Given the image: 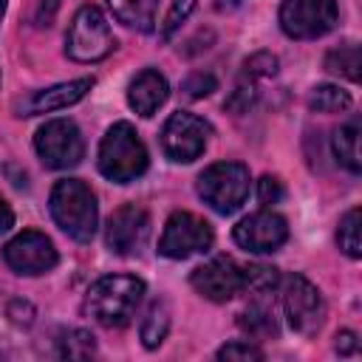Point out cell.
Returning <instances> with one entry per match:
<instances>
[{
  "label": "cell",
  "instance_id": "cell-1",
  "mask_svg": "<svg viewBox=\"0 0 362 362\" xmlns=\"http://www.w3.org/2000/svg\"><path fill=\"white\" fill-rule=\"evenodd\" d=\"M144 280L133 274H105L99 277L88 294H85V314L96 320L105 328H124L141 297H144Z\"/></svg>",
  "mask_w": 362,
  "mask_h": 362
},
{
  "label": "cell",
  "instance_id": "cell-2",
  "mask_svg": "<svg viewBox=\"0 0 362 362\" xmlns=\"http://www.w3.org/2000/svg\"><path fill=\"white\" fill-rule=\"evenodd\" d=\"M48 209L54 223L76 243H88L93 238L99 223V206H96V195L85 181L79 178L57 181L48 198Z\"/></svg>",
  "mask_w": 362,
  "mask_h": 362
},
{
  "label": "cell",
  "instance_id": "cell-3",
  "mask_svg": "<svg viewBox=\"0 0 362 362\" xmlns=\"http://www.w3.org/2000/svg\"><path fill=\"white\" fill-rule=\"evenodd\" d=\"M96 164H99V173L113 184H130L139 175H144L150 164L147 147L130 122H116L113 127H107L99 144Z\"/></svg>",
  "mask_w": 362,
  "mask_h": 362
},
{
  "label": "cell",
  "instance_id": "cell-4",
  "mask_svg": "<svg viewBox=\"0 0 362 362\" xmlns=\"http://www.w3.org/2000/svg\"><path fill=\"white\" fill-rule=\"evenodd\" d=\"M249 187L252 175L249 167L240 161H218L198 175V195L218 215H232L235 209H240L249 198Z\"/></svg>",
  "mask_w": 362,
  "mask_h": 362
},
{
  "label": "cell",
  "instance_id": "cell-5",
  "mask_svg": "<svg viewBox=\"0 0 362 362\" xmlns=\"http://www.w3.org/2000/svg\"><path fill=\"white\" fill-rule=\"evenodd\" d=\"M116 48V37L96 6H82L65 34V54L74 62H99Z\"/></svg>",
  "mask_w": 362,
  "mask_h": 362
},
{
  "label": "cell",
  "instance_id": "cell-6",
  "mask_svg": "<svg viewBox=\"0 0 362 362\" xmlns=\"http://www.w3.org/2000/svg\"><path fill=\"white\" fill-rule=\"evenodd\" d=\"M277 288L283 297V311H286L288 325L303 337H314L325 322V300L320 288L303 274L280 277Z\"/></svg>",
  "mask_w": 362,
  "mask_h": 362
},
{
  "label": "cell",
  "instance_id": "cell-7",
  "mask_svg": "<svg viewBox=\"0 0 362 362\" xmlns=\"http://www.w3.org/2000/svg\"><path fill=\"white\" fill-rule=\"evenodd\" d=\"M212 240H215V232L204 218H198L195 212L178 209L164 223V232L158 238V255L170 260H187L192 255L209 252Z\"/></svg>",
  "mask_w": 362,
  "mask_h": 362
},
{
  "label": "cell",
  "instance_id": "cell-8",
  "mask_svg": "<svg viewBox=\"0 0 362 362\" xmlns=\"http://www.w3.org/2000/svg\"><path fill=\"white\" fill-rule=\"evenodd\" d=\"M34 150L40 161L51 170L76 167L85 156V139L71 119H51L34 136Z\"/></svg>",
  "mask_w": 362,
  "mask_h": 362
},
{
  "label": "cell",
  "instance_id": "cell-9",
  "mask_svg": "<svg viewBox=\"0 0 362 362\" xmlns=\"http://www.w3.org/2000/svg\"><path fill=\"white\" fill-rule=\"evenodd\" d=\"M277 20L291 40H317L337 25L339 8L337 0H283Z\"/></svg>",
  "mask_w": 362,
  "mask_h": 362
},
{
  "label": "cell",
  "instance_id": "cell-10",
  "mask_svg": "<svg viewBox=\"0 0 362 362\" xmlns=\"http://www.w3.org/2000/svg\"><path fill=\"white\" fill-rule=\"evenodd\" d=\"M209 133H212V127L201 116H195L189 110H175L161 127V150L170 161L189 164L206 150Z\"/></svg>",
  "mask_w": 362,
  "mask_h": 362
},
{
  "label": "cell",
  "instance_id": "cell-11",
  "mask_svg": "<svg viewBox=\"0 0 362 362\" xmlns=\"http://www.w3.org/2000/svg\"><path fill=\"white\" fill-rule=\"evenodd\" d=\"M3 260L8 263V269H14L17 274L25 277H37L45 274L57 266L59 255L51 243L48 235L37 232V229H25L20 235H14L6 246H3Z\"/></svg>",
  "mask_w": 362,
  "mask_h": 362
},
{
  "label": "cell",
  "instance_id": "cell-12",
  "mask_svg": "<svg viewBox=\"0 0 362 362\" xmlns=\"http://www.w3.org/2000/svg\"><path fill=\"white\" fill-rule=\"evenodd\" d=\"M150 238V215L144 206L136 204H124L119 209L110 212L107 223H105V246L113 255H139L144 249Z\"/></svg>",
  "mask_w": 362,
  "mask_h": 362
},
{
  "label": "cell",
  "instance_id": "cell-13",
  "mask_svg": "<svg viewBox=\"0 0 362 362\" xmlns=\"http://www.w3.org/2000/svg\"><path fill=\"white\" fill-rule=\"evenodd\" d=\"M189 283L204 300L226 303L243 291V266L229 255H218L198 266L189 274Z\"/></svg>",
  "mask_w": 362,
  "mask_h": 362
},
{
  "label": "cell",
  "instance_id": "cell-14",
  "mask_svg": "<svg viewBox=\"0 0 362 362\" xmlns=\"http://www.w3.org/2000/svg\"><path fill=\"white\" fill-rule=\"evenodd\" d=\"M232 238L240 249L255 252V255H266V252L280 249L288 240V223L283 215H277L272 209H260V212L240 218L232 229Z\"/></svg>",
  "mask_w": 362,
  "mask_h": 362
},
{
  "label": "cell",
  "instance_id": "cell-15",
  "mask_svg": "<svg viewBox=\"0 0 362 362\" xmlns=\"http://www.w3.org/2000/svg\"><path fill=\"white\" fill-rule=\"evenodd\" d=\"M90 88H93V76H82V79H71V82H59V85L34 90L31 96H25L17 105V116H37V113H54V110L71 107Z\"/></svg>",
  "mask_w": 362,
  "mask_h": 362
},
{
  "label": "cell",
  "instance_id": "cell-16",
  "mask_svg": "<svg viewBox=\"0 0 362 362\" xmlns=\"http://www.w3.org/2000/svg\"><path fill=\"white\" fill-rule=\"evenodd\" d=\"M167 96H170V85L164 74H158L156 68L139 71L127 85V105L144 119L156 116V110L167 102Z\"/></svg>",
  "mask_w": 362,
  "mask_h": 362
},
{
  "label": "cell",
  "instance_id": "cell-17",
  "mask_svg": "<svg viewBox=\"0 0 362 362\" xmlns=\"http://www.w3.org/2000/svg\"><path fill=\"white\" fill-rule=\"evenodd\" d=\"M107 8L110 14L133 28V31H141V34H150L156 28V8H158V0H107Z\"/></svg>",
  "mask_w": 362,
  "mask_h": 362
},
{
  "label": "cell",
  "instance_id": "cell-18",
  "mask_svg": "<svg viewBox=\"0 0 362 362\" xmlns=\"http://www.w3.org/2000/svg\"><path fill=\"white\" fill-rule=\"evenodd\" d=\"M331 147L337 161L348 170V173H359L362 170V153H359V119H348L345 124H339L331 136Z\"/></svg>",
  "mask_w": 362,
  "mask_h": 362
},
{
  "label": "cell",
  "instance_id": "cell-19",
  "mask_svg": "<svg viewBox=\"0 0 362 362\" xmlns=\"http://www.w3.org/2000/svg\"><path fill=\"white\" fill-rule=\"evenodd\" d=\"M167 331H170V308H167L164 300H156V303H150V308H147V314L141 317V325H139L144 348H150V351L158 348L164 342Z\"/></svg>",
  "mask_w": 362,
  "mask_h": 362
},
{
  "label": "cell",
  "instance_id": "cell-20",
  "mask_svg": "<svg viewBox=\"0 0 362 362\" xmlns=\"http://www.w3.org/2000/svg\"><path fill=\"white\" fill-rule=\"evenodd\" d=\"M359 65H362V54L356 42H345L325 54V71L348 82H359Z\"/></svg>",
  "mask_w": 362,
  "mask_h": 362
},
{
  "label": "cell",
  "instance_id": "cell-21",
  "mask_svg": "<svg viewBox=\"0 0 362 362\" xmlns=\"http://www.w3.org/2000/svg\"><path fill=\"white\" fill-rule=\"evenodd\" d=\"M238 325L255 337V339H263V337H277V322H274V314L269 305L263 303H252L246 311L238 314Z\"/></svg>",
  "mask_w": 362,
  "mask_h": 362
},
{
  "label": "cell",
  "instance_id": "cell-22",
  "mask_svg": "<svg viewBox=\"0 0 362 362\" xmlns=\"http://www.w3.org/2000/svg\"><path fill=\"white\" fill-rule=\"evenodd\" d=\"M351 93L342 90L339 85H317L308 93V107L314 113H342L351 107Z\"/></svg>",
  "mask_w": 362,
  "mask_h": 362
},
{
  "label": "cell",
  "instance_id": "cell-23",
  "mask_svg": "<svg viewBox=\"0 0 362 362\" xmlns=\"http://www.w3.org/2000/svg\"><path fill=\"white\" fill-rule=\"evenodd\" d=\"M359 221H362L359 206H351V209L339 218V226H337V246H339V252H345L351 260H359V257H362Z\"/></svg>",
  "mask_w": 362,
  "mask_h": 362
},
{
  "label": "cell",
  "instance_id": "cell-24",
  "mask_svg": "<svg viewBox=\"0 0 362 362\" xmlns=\"http://www.w3.org/2000/svg\"><path fill=\"white\" fill-rule=\"evenodd\" d=\"M277 286H280V272L274 266L257 263V266L243 269V288L255 291V297H266V294L277 291Z\"/></svg>",
  "mask_w": 362,
  "mask_h": 362
},
{
  "label": "cell",
  "instance_id": "cell-25",
  "mask_svg": "<svg viewBox=\"0 0 362 362\" xmlns=\"http://www.w3.org/2000/svg\"><path fill=\"white\" fill-rule=\"evenodd\" d=\"M59 354L68 356V359H88L96 354V342H93V334L90 331H82V328H71L62 334L59 339Z\"/></svg>",
  "mask_w": 362,
  "mask_h": 362
},
{
  "label": "cell",
  "instance_id": "cell-26",
  "mask_svg": "<svg viewBox=\"0 0 362 362\" xmlns=\"http://www.w3.org/2000/svg\"><path fill=\"white\" fill-rule=\"evenodd\" d=\"M192 8H195V0H173L167 17H164V23H161V40H170V37L181 28V23L189 17Z\"/></svg>",
  "mask_w": 362,
  "mask_h": 362
},
{
  "label": "cell",
  "instance_id": "cell-27",
  "mask_svg": "<svg viewBox=\"0 0 362 362\" xmlns=\"http://www.w3.org/2000/svg\"><path fill=\"white\" fill-rule=\"evenodd\" d=\"M215 88H218V79H215L212 74H204V71L187 76L184 85H181L184 96H189V99H204V96H209Z\"/></svg>",
  "mask_w": 362,
  "mask_h": 362
},
{
  "label": "cell",
  "instance_id": "cell-28",
  "mask_svg": "<svg viewBox=\"0 0 362 362\" xmlns=\"http://www.w3.org/2000/svg\"><path fill=\"white\" fill-rule=\"evenodd\" d=\"M218 359H243V362H249V359H263V351L249 339H235V342H229L218 351Z\"/></svg>",
  "mask_w": 362,
  "mask_h": 362
},
{
  "label": "cell",
  "instance_id": "cell-29",
  "mask_svg": "<svg viewBox=\"0 0 362 362\" xmlns=\"http://www.w3.org/2000/svg\"><path fill=\"white\" fill-rule=\"evenodd\" d=\"M249 76H274L277 74V57L269 51H257L243 62Z\"/></svg>",
  "mask_w": 362,
  "mask_h": 362
},
{
  "label": "cell",
  "instance_id": "cell-30",
  "mask_svg": "<svg viewBox=\"0 0 362 362\" xmlns=\"http://www.w3.org/2000/svg\"><path fill=\"white\" fill-rule=\"evenodd\" d=\"M283 195H286V189H283V181H280L277 175H263V178L257 181V198H260L263 206L280 204Z\"/></svg>",
  "mask_w": 362,
  "mask_h": 362
},
{
  "label": "cell",
  "instance_id": "cell-31",
  "mask_svg": "<svg viewBox=\"0 0 362 362\" xmlns=\"http://www.w3.org/2000/svg\"><path fill=\"white\" fill-rule=\"evenodd\" d=\"M252 102H255V88H252V82H240V85L232 90V96L226 99V107L235 110V113H249Z\"/></svg>",
  "mask_w": 362,
  "mask_h": 362
},
{
  "label": "cell",
  "instance_id": "cell-32",
  "mask_svg": "<svg viewBox=\"0 0 362 362\" xmlns=\"http://www.w3.org/2000/svg\"><path fill=\"white\" fill-rule=\"evenodd\" d=\"M356 348H359V339H356L354 331H342V334H337V354L351 356V354H356Z\"/></svg>",
  "mask_w": 362,
  "mask_h": 362
},
{
  "label": "cell",
  "instance_id": "cell-33",
  "mask_svg": "<svg viewBox=\"0 0 362 362\" xmlns=\"http://www.w3.org/2000/svg\"><path fill=\"white\" fill-rule=\"evenodd\" d=\"M11 226H14V212H11V206L6 204V198L0 195V235L8 232Z\"/></svg>",
  "mask_w": 362,
  "mask_h": 362
},
{
  "label": "cell",
  "instance_id": "cell-34",
  "mask_svg": "<svg viewBox=\"0 0 362 362\" xmlns=\"http://www.w3.org/2000/svg\"><path fill=\"white\" fill-rule=\"evenodd\" d=\"M238 3H240V0H215V6H218V8H235Z\"/></svg>",
  "mask_w": 362,
  "mask_h": 362
},
{
  "label": "cell",
  "instance_id": "cell-35",
  "mask_svg": "<svg viewBox=\"0 0 362 362\" xmlns=\"http://www.w3.org/2000/svg\"><path fill=\"white\" fill-rule=\"evenodd\" d=\"M6 3H8V0H0V20H3V14H6Z\"/></svg>",
  "mask_w": 362,
  "mask_h": 362
}]
</instances>
